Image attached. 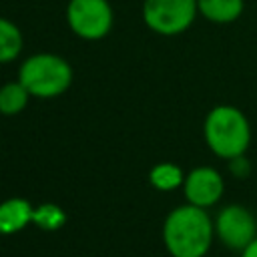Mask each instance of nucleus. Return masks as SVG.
I'll return each mask as SVG.
<instances>
[{
    "mask_svg": "<svg viewBox=\"0 0 257 257\" xmlns=\"http://www.w3.org/2000/svg\"><path fill=\"white\" fill-rule=\"evenodd\" d=\"M213 237L215 223L207 209L191 203L173 209L163 223V243L173 257H205Z\"/></svg>",
    "mask_w": 257,
    "mask_h": 257,
    "instance_id": "obj_1",
    "label": "nucleus"
},
{
    "mask_svg": "<svg viewBox=\"0 0 257 257\" xmlns=\"http://www.w3.org/2000/svg\"><path fill=\"white\" fill-rule=\"evenodd\" d=\"M205 141L221 159H233L247 151L251 128L245 114L229 104L215 106L205 118Z\"/></svg>",
    "mask_w": 257,
    "mask_h": 257,
    "instance_id": "obj_2",
    "label": "nucleus"
},
{
    "mask_svg": "<svg viewBox=\"0 0 257 257\" xmlns=\"http://www.w3.org/2000/svg\"><path fill=\"white\" fill-rule=\"evenodd\" d=\"M18 80L32 96L50 98L70 86L72 70L68 62L56 54H34L20 66Z\"/></svg>",
    "mask_w": 257,
    "mask_h": 257,
    "instance_id": "obj_3",
    "label": "nucleus"
},
{
    "mask_svg": "<svg viewBox=\"0 0 257 257\" xmlns=\"http://www.w3.org/2000/svg\"><path fill=\"white\" fill-rule=\"evenodd\" d=\"M197 10V0H145L143 16L151 30L173 36L191 26Z\"/></svg>",
    "mask_w": 257,
    "mask_h": 257,
    "instance_id": "obj_4",
    "label": "nucleus"
},
{
    "mask_svg": "<svg viewBox=\"0 0 257 257\" xmlns=\"http://www.w3.org/2000/svg\"><path fill=\"white\" fill-rule=\"evenodd\" d=\"M66 16L74 34L86 40L106 36L112 26V8L106 0H70Z\"/></svg>",
    "mask_w": 257,
    "mask_h": 257,
    "instance_id": "obj_5",
    "label": "nucleus"
},
{
    "mask_svg": "<svg viewBox=\"0 0 257 257\" xmlns=\"http://www.w3.org/2000/svg\"><path fill=\"white\" fill-rule=\"evenodd\" d=\"M215 235L233 251H243L253 239H257V221L253 213L243 205H227L217 213Z\"/></svg>",
    "mask_w": 257,
    "mask_h": 257,
    "instance_id": "obj_6",
    "label": "nucleus"
},
{
    "mask_svg": "<svg viewBox=\"0 0 257 257\" xmlns=\"http://www.w3.org/2000/svg\"><path fill=\"white\" fill-rule=\"evenodd\" d=\"M183 189L191 205L207 209L221 199L225 183H223V177L213 167H197L185 177Z\"/></svg>",
    "mask_w": 257,
    "mask_h": 257,
    "instance_id": "obj_7",
    "label": "nucleus"
},
{
    "mask_svg": "<svg viewBox=\"0 0 257 257\" xmlns=\"http://www.w3.org/2000/svg\"><path fill=\"white\" fill-rule=\"evenodd\" d=\"M34 207L20 197L6 199L0 203V235H14L32 223Z\"/></svg>",
    "mask_w": 257,
    "mask_h": 257,
    "instance_id": "obj_8",
    "label": "nucleus"
},
{
    "mask_svg": "<svg viewBox=\"0 0 257 257\" xmlns=\"http://www.w3.org/2000/svg\"><path fill=\"white\" fill-rule=\"evenodd\" d=\"M199 12L217 24L233 22L243 12V0H197Z\"/></svg>",
    "mask_w": 257,
    "mask_h": 257,
    "instance_id": "obj_9",
    "label": "nucleus"
},
{
    "mask_svg": "<svg viewBox=\"0 0 257 257\" xmlns=\"http://www.w3.org/2000/svg\"><path fill=\"white\" fill-rule=\"evenodd\" d=\"M149 181L159 191H175L177 187H181L185 183V175L173 163H159L151 169Z\"/></svg>",
    "mask_w": 257,
    "mask_h": 257,
    "instance_id": "obj_10",
    "label": "nucleus"
},
{
    "mask_svg": "<svg viewBox=\"0 0 257 257\" xmlns=\"http://www.w3.org/2000/svg\"><path fill=\"white\" fill-rule=\"evenodd\" d=\"M30 92L24 88V84L18 82H8L0 88V112L2 114H18L26 102H28Z\"/></svg>",
    "mask_w": 257,
    "mask_h": 257,
    "instance_id": "obj_11",
    "label": "nucleus"
},
{
    "mask_svg": "<svg viewBox=\"0 0 257 257\" xmlns=\"http://www.w3.org/2000/svg\"><path fill=\"white\" fill-rule=\"evenodd\" d=\"M22 48V36L16 24L0 18V62H10Z\"/></svg>",
    "mask_w": 257,
    "mask_h": 257,
    "instance_id": "obj_12",
    "label": "nucleus"
},
{
    "mask_svg": "<svg viewBox=\"0 0 257 257\" xmlns=\"http://www.w3.org/2000/svg\"><path fill=\"white\" fill-rule=\"evenodd\" d=\"M32 223H34L38 229L56 231V229H60V227L66 223V213H64L58 205H54V203H44V205L34 207Z\"/></svg>",
    "mask_w": 257,
    "mask_h": 257,
    "instance_id": "obj_13",
    "label": "nucleus"
},
{
    "mask_svg": "<svg viewBox=\"0 0 257 257\" xmlns=\"http://www.w3.org/2000/svg\"><path fill=\"white\" fill-rule=\"evenodd\" d=\"M229 171L233 173V177L245 179V177H249V173H251V165H249V161H247L243 155H239V157L229 159Z\"/></svg>",
    "mask_w": 257,
    "mask_h": 257,
    "instance_id": "obj_14",
    "label": "nucleus"
},
{
    "mask_svg": "<svg viewBox=\"0 0 257 257\" xmlns=\"http://www.w3.org/2000/svg\"><path fill=\"white\" fill-rule=\"evenodd\" d=\"M241 257H257V239H253V241L241 251Z\"/></svg>",
    "mask_w": 257,
    "mask_h": 257,
    "instance_id": "obj_15",
    "label": "nucleus"
}]
</instances>
